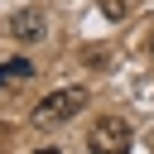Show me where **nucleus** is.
Instances as JSON below:
<instances>
[{
	"instance_id": "nucleus-1",
	"label": "nucleus",
	"mask_w": 154,
	"mask_h": 154,
	"mask_svg": "<svg viewBox=\"0 0 154 154\" xmlns=\"http://www.w3.org/2000/svg\"><path fill=\"white\" fill-rule=\"evenodd\" d=\"M82 106H87V87H63V91H48V96L34 106V125H63V120H72Z\"/></svg>"
},
{
	"instance_id": "nucleus-2",
	"label": "nucleus",
	"mask_w": 154,
	"mask_h": 154,
	"mask_svg": "<svg viewBox=\"0 0 154 154\" xmlns=\"http://www.w3.org/2000/svg\"><path fill=\"white\" fill-rule=\"evenodd\" d=\"M130 125L120 120V116H101L91 130H87V149L91 154H130Z\"/></svg>"
},
{
	"instance_id": "nucleus-3",
	"label": "nucleus",
	"mask_w": 154,
	"mask_h": 154,
	"mask_svg": "<svg viewBox=\"0 0 154 154\" xmlns=\"http://www.w3.org/2000/svg\"><path fill=\"white\" fill-rule=\"evenodd\" d=\"M48 34V19L38 14V10H19V14H10V38L14 43H38Z\"/></svg>"
},
{
	"instance_id": "nucleus-4",
	"label": "nucleus",
	"mask_w": 154,
	"mask_h": 154,
	"mask_svg": "<svg viewBox=\"0 0 154 154\" xmlns=\"http://www.w3.org/2000/svg\"><path fill=\"white\" fill-rule=\"evenodd\" d=\"M24 77H34V67H29L24 58H14V63H0V87H19Z\"/></svg>"
},
{
	"instance_id": "nucleus-5",
	"label": "nucleus",
	"mask_w": 154,
	"mask_h": 154,
	"mask_svg": "<svg viewBox=\"0 0 154 154\" xmlns=\"http://www.w3.org/2000/svg\"><path fill=\"white\" fill-rule=\"evenodd\" d=\"M125 10H130L125 0H101V14L106 19H125Z\"/></svg>"
},
{
	"instance_id": "nucleus-6",
	"label": "nucleus",
	"mask_w": 154,
	"mask_h": 154,
	"mask_svg": "<svg viewBox=\"0 0 154 154\" xmlns=\"http://www.w3.org/2000/svg\"><path fill=\"white\" fill-rule=\"evenodd\" d=\"M38 154H63V149H38Z\"/></svg>"
},
{
	"instance_id": "nucleus-7",
	"label": "nucleus",
	"mask_w": 154,
	"mask_h": 154,
	"mask_svg": "<svg viewBox=\"0 0 154 154\" xmlns=\"http://www.w3.org/2000/svg\"><path fill=\"white\" fill-rule=\"evenodd\" d=\"M0 135H5V125H0Z\"/></svg>"
},
{
	"instance_id": "nucleus-8",
	"label": "nucleus",
	"mask_w": 154,
	"mask_h": 154,
	"mask_svg": "<svg viewBox=\"0 0 154 154\" xmlns=\"http://www.w3.org/2000/svg\"><path fill=\"white\" fill-rule=\"evenodd\" d=\"M149 48H154V43H149Z\"/></svg>"
}]
</instances>
